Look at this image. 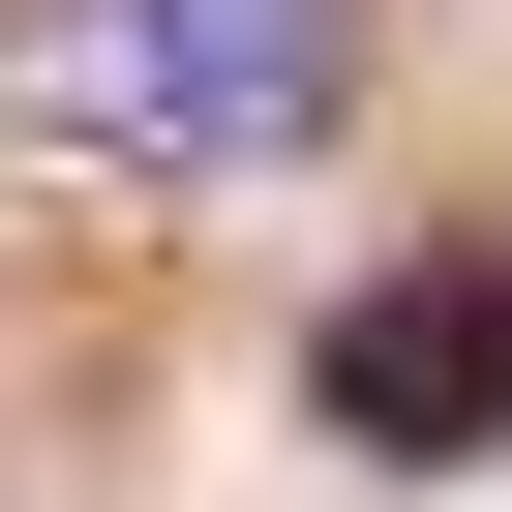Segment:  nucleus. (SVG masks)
Segmentation results:
<instances>
[{
  "mask_svg": "<svg viewBox=\"0 0 512 512\" xmlns=\"http://www.w3.org/2000/svg\"><path fill=\"white\" fill-rule=\"evenodd\" d=\"M31 91L91 151H272L332 91V0H31Z\"/></svg>",
  "mask_w": 512,
  "mask_h": 512,
  "instance_id": "f257e3e1",
  "label": "nucleus"
},
{
  "mask_svg": "<svg viewBox=\"0 0 512 512\" xmlns=\"http://www.w3.org/2000/svg\"><path fill=\"white\" fill-rule=\"evenodd\" d=\"M332 422L362 452H512V241H422V272L332 302Z\"/></svg>",
  "mask_w": 512,
  "mask_h": 512,
  "instance_id": "f03ea898",
  "label": "nucleus"
}]
</instances>
